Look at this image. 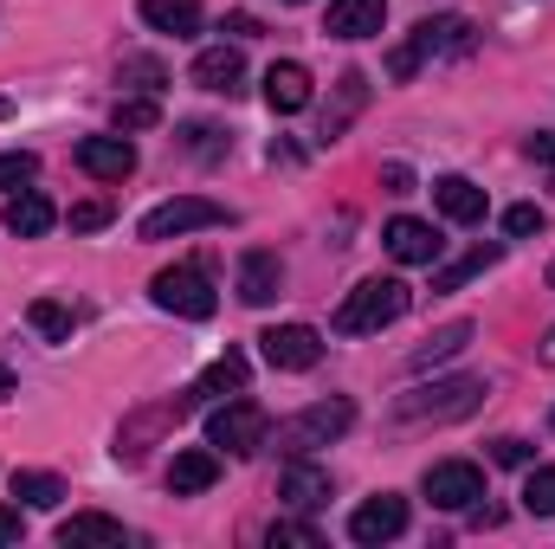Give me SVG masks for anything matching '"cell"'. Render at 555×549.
Here are the masks:
<instances>
[{
    "instance_id": "6da1fadb",
    "label": "cell",
    "mask_w": 555,
    "mask_h": 549,
    "mask_svg": "<svg viewBox=\"0 0 555 549\" xmlns=\"http://www.w3.org/2000/svg\"><path fill=\"white\" fill-rule=\"evenodd\" d=\"M414 304V291L401 278H362L343 304H336V336H375L388 323H401Z\"/></svg>"
},
{
    "instance_id": "7a4b0ae2",
    "label": "cell",
    "mask_w": 555,
    "mask_h": 549,
    "mask_svg": "<svg viewBox=\"0 0 555 549\" xmlns=\"http://www.w3.org/2000/svg\"><path fill=\"white\" fill-rule=\"evenodd\" d=\"M491 388L478 382V375H452V382H426V388H414V395H401L395 401V420L401 426H446V420H465V413H478V401H485Z\"/></svg>"
},
{
    "instance_id": "3957f363",
    "label": "cell",
    "mask_w": 555,
    "mask_h": 549,
    "mask_svg": "<svg viewBox=\"0 0 555 549\" xmlns=\"http://www.w3.org/2000/svg\"><path fill=\"white\" fill-rule=\"evenodd\" d=\"M349 426H356V401H349V395H330V401H310L304 413H291V420L278 426V446H284L291 459H304V452L343 439Z\"/></svg>"
},
{
    "instance_id": "277c9868",
    "label": "cell",
    "mask_w": 555,
    "mask_h": 549,
    "mask_svg": "<svg viewBox=\"0 0 555 549\" xmlns=\"http://www.w3.org/2000/svg\"><path fill=\"white\" fill-rule=\"evenodd\" d=\"M149 297L162 304V310H175V317H214V284H207V272L201 266H168V272H155L149 278Z\"/></svg>"
},
{
    "instance_id": "5b68a950",
    "label": "cell",
    "mask_w": 555,
    "mask_h": 549,
    "mask_svg": "<svg viewBox=\"0 0 555 549\" xmlns=\"http://www.w3.org/2000/svg\"><path fill=\"white\" fill-rule=\"evenodd\" d=\"M233 214L207 194H181V201H162L142 214V240H175V233H194V227H227Z\"/></svg>"
},
{
    "instance_id": "8992f818",
    "label": "cell",
    "mask_w": 555,
    "mask_h": 549,
    "mask_svg": "<svg viewBox=\"0 0 555 549\" xmlns=\"http://www.w3.org/2000/svg\"><path fill=\"white\" fill-rule=\"evenodd\" d=\"M426 498L439 511H472L485 498V472L472 459H439V465H426Z\"/></svg>"
},
{
    "instance_id": "52a82bcc",
    "label": "cell",
    "mask_w": 555,
    "mask_h": 549,
    "mask_svg": "<svg viewBox=\"0 0 555 549\" xmlns=\"http://www.w3.org/2000/svg\"><path fill=\"white\" fill-rule=\"evenodd\" d=\"M259 356H266L272 369H284V375H304V369L323 362V336H317L310 323H278V330L259 336Z\"/></svg>"
},
{
    "instance_id": "ba28073f",
    "label": "cell",
    "mask_w": 555,
    "mask_h": 549,
    "mask_svg": "<svg viewBox=\"0 0 555 549\" xmlns=\"http://www.w3.org/2000/svg\"><path fill=\"white\" fill-rule=\"evenodd\" d=\"M408 46H414V59H465L478 46V26L459 13H439V20H420Z\"/></svg>"
},
{
    "instance_id": "9c48e42d",
    "label": "cell",
    "mask_w": 555,
    "mask_h": 549,
    "mask_svg": "<svg viewBox=\"0 0 555 549\" xmlns=\"http://www.w3.org/2000/svg\"><path fill=\"white\" fill-rule=\"evenodd\" d=\"M207 446H227V452H259L266 446V413L253 401H227V408L207 420Z\"/></svg>"
},
{
    "instance_id": "30bf717a",
    "label": "cell",
    "mask_w": 555,
    "mask_h": 549,
    "mask_svg": "<svg viewBox=\"0 0 555 549\" xmlns=\"http://www.w3.org/2000/svg\"><path fill=\"white\" fill-rule=\"evenodd\" d=\"M401 531H408V498H395V491L369 498V505L349 518V537H356V544H369V549H375V544H395Z\"/></svg>"
},
{
    "instance_id": "8fae6325",
    "label": "cell",
    "mask_w": 555,
    "mask_h": 549,
    "mask_svg": "<svg viewBox=\"0 0 555 549\" xmlns=\"http://www.w3.org/2000/svg\"><path fill=\"white\" fill-rule=\"evenodd\" d=\"M382 240H388V253H395L401 266H439V253H446V240H439L426 220H414V214H395V220L382 227Z\"/></svg>"
},
{
    "instance_id": "7c38bea8",
    "label": "cell",
    "mask_w": 555,
    "mask_h": 549,
    "mask_svg": "<svg viewBox=\"0 0 555 549\" xmlns=\"http://www.w3.org/2000/svg\"><path fill=\"white\" fill-rule=\"evenodd\" d=\"M52 220H59V207H52L39 188H13L7 207H0V227H7L13 240H39V233H52Z\"/></svg>"
},
{
    "instance_id": "4fadbf2b",
    "label": "cell",
    "mask_w": 555,
    "mask_h": 549,
    "mask_svg": "<svg viewBox=\"0 0 555 549\" xmlns=\"http://www.w3.org/2000/svg\"><path fill=\"white\" fill-rule=\"evenodd\" d=\"M78 168L91 181H130L137 175V149L124 137H85L78 142Z\"/></svg>"
},
{
    "instance_id": "5bb4252c",
    "label": "cell",
    "mask_w": 555,
    "mask_h": 549,
    "mask_svg": "<svg viewBox=\"0 0 555 549\" xmlns=\"http://www.w3.org/2000/svg\"><path fill=\"white\" fill-rule=\"evenodd\" d=\"M201 91H214V98H233L240 85H246V59L233 52V46H207L201 59H194V72H188Z\"/></svg>"
},
{
    "instance_id": "9a60e30c",
    "label": "cell",
    "mask_w": 555,
    "mask_h": 549,
    "mask_svg": "<svg viewBox=\"0 0 555 549\" xmlns=\"http://www.w3.org/2000/svg\"><path fill=\"white\" fill-rule=\"evenodd\" d=\"M382 20H388V0H330L323 33H330V39H375Z\"/></svg>"
},
{
    "instance_id": "2e32d148",
    "label": "cell",
    "mask_w": 555,
    "mask_h": 549,
    "mask_svg": "<svg viewBox=\"0 0 555 549\" xmlns=\"http://www.w3.org/2000/svg\"><path fill=\"white\" fill-rule=\"evenodd\" d=\"M433 207H439L446 220L472 227V220H485V188L465 181V175H439V181H433Z\"/></svg>"
},
{
    "instance_id": "e0dca14e",
    "label": "cell",
    "mask_w": 555,
    "mask_h": 549,
    "mask_svg": "<svg viewBox=\"0 0 555 549\" xmlns=\"http://www.w3.org/2000/svg\"><path fill=\"white\" fill-rule=\"evenodd\" d=\"M266 104H272L278 117H297L310 104V72L297 59H278L272 72H266Z\"/></svg>"
},
{
    "instance_id": "ac0fdd59",
    "label": "cell",
    "mask_w": 555,
    "mask_h": 549,
    "mask_svg": "<svg viewBox=\"0 0 555 549\" xmlns=\"http://www.w3.org/2000/svg\"><path fill=\"white\" fill-rule=\"evenodd\" d=\"M220 478V452H207V446H188V452H175V465H168V491L175 498H194V491H207Z\"/></svg>"
},
{
    "instance_id": "d6986e66",
    "label": "cell",
    "mask_w": 555,
    "mask_h": 549,
    "mask_svg": "<svg viewBox=\"0 0 555 549\" xmlns=\"http://www.w3.org/2000/svg\"><path fill=\"white\" fill-rule=\"evenodd\" d=\"M278 498H284L291 511H317V505H330V472H323V465L291 459V472L278 478Z\"/></svg>"
},
{
    "instance_id": "ffe728a7",
    "label": "cell",
    "mask_w": 555,
    "mask_h": 549,
    "mask_svg": "<svg viewBox=\"0 0 555 549\" xmlns=\"http://www.w3.org/2000/svg\"><path fill=\"white\" fill-rule=\"evenodd\" d=\"M278 284H284V266H278V253H246V259H240V304L266 310V304L278 297Z\"/></svg>"
},
{
    "instance_id": "44dd1931",
    "label": "cell",
    "mask_w": 555,
    "mask_h": 549,
    "mask_svg": "<svg viewBox=\"0 0 555 549\" xmlns=\"http://www.w3.org/2000/svg\"><path fill=\"white\" fill-rule=\"evenodd\" d=\"M498 259H504V246L491 240V246H472V253H459L452 266H433V297H446V291H465L472 278H485Z\"/></svg>"
},
{
    "instance_id": "7402d4cb",
    "label": "cell",
    "mask_w": 555,
    "mask_h": 549,
    "mask_svg": "<svg viewBox=\"0 0 555 549\" xmlns=\"http://www.w3.org/2000/svg\"><path fill=\"white\" fill-rule=\"evenodd\" d=\"M59 544L65 549H124V524L98 518V511H78V518L59 524Z\"/></svg>"
},
{
    "instance_id": "603a6c76",
    "label": "cell",
    "mask_w": 555,
    "mask_h": 549,
    "mask_svg": "<svg viewBox=\"0 0 555 549\" xmlns=\"http://www.w3.org/2000/svg\"><path fill=\"white\" fill-rule=\"evenodd\" d=\"M142 20H149L155 33H168V39H194V33L207 26L201 0H142Z\"/></svg>"
},
{
    "instance_id": "cb8c5ba5",
    "label": "cell",
    "mask_w": 555,
    "mask_h": 549,
    "mask_svg": "<svg viewBox=\"0 0 555 549\" xmlns=\"http://www.w3.org/2000/svg\"><path fill=\"white\" fill-rule=\"evenodd\" d=\"M26 323H33L46 343H72V330H78V310H72V304H59V297H39V304L26 310Z\"/></svg>"
},
{
    "instance_id": "d4e9b609",
    "label": "cell",
    "mask_w": 555,
    "mask_h": 549,
    "mask_svg": "<svg viewBox=\"0 0 555 549\" xmlns=\"http://www.w3.org/2000/svg\"><path fill=\"white\" fill-rule=\"evenodd\" d=\"M240 388H246V356H240V349H227V356L194 382V401H201V395H240Z\"/></svg>"
},
{
    "instance_id": "484cf974",
    "label": "cell",
    "mask_w": 555,
    "mask_h": 549,
    "mask_svg": "<svg viewBox=\"0 0 555 549\" xmlns=\"http://www.w3.org/2000/svg\"><path fill=\"white\" fill-rule=\"evenodd\" d=\"M465 343H472V323H446V330H433V336L414 349V375L420 369H433V362H446V356H459Z\"/></svg>"
},
{
    "instance_id": "4316f807",
    "label": "cell",
    "mask_w": 555,
    "mask_h": 549,
    "mask_svg": "<svg viewBox=\"0 0 555 549\" xmlns=\"http://www.w3.org/2000/svg\"><path fill=\"white\" fill-rule=\"evenodd\" d=\"M13 498L33 505V511H52L65 498V478H52V472H13Z\"/></svg>"
},
{
    "instance_id": "83f0119b",
    "label": "cell",
    "mask_w": 555,
    "mask_h": 549,
    "mask_svg": "<svg viewBox=\"0 0 555 549\" xmlns=\"http://www.w3.org/2000/svg\"><path fill=\"white\" fill-rule=\"evenodd\" d=\"M524 511L530 518H555V465H537L524 478Z\"/></svg>"
},
{
    "instance_id": "f1b7e54d",
    "label": "cell",
    "mask_w": 555,
    "mask_h": 549,
    "mask_svg": "<svg viewBox=\"0 0 555 549\" xmlns=\"http://www.w3.org/2000/svg\"><path fill=\"white\" fill-rule=\"evenodd\" d=\"M33 175H39V155H33V149H7V155H0V194L26 188Z\"/></svg>"
},
{
    "instance_id": "f546056e",
    "label": "cell",
    "mask_w": 555,
    "mask_h": 549,
    "mask_svg": "<svg viewBox=\"0 0 555 549\" xmlns=\"http://www.w3.org/2000/svg\"><path fill=\"white\" fill-rule=\"evenodd\" d=\"M155 124H162V104H155L149 91H142V98H124V104H117V130H155Z\"/></svg>"
},
{
    "instance_id": "4dcf8cb0",
    "label": "cell",
    "mask_w": 555,
    "mask_h": 549,
    "mask_svg": "<svg viewBox=\"0 0 555 549\" xmlns=\"http://www.w3.org/2000/svg\"><path fill=\"white\" fill-rule=\"evenodd\" d=\"M188 149L214 162V155H227V149H233V137H227V130H214V124H188Z\"/></svg>"
},
{
    "instance_id": "1f68e13d",
    "label": "cell",
    "mask_w": 555,
    "mask_h": 549,
    "mask_svg": "<svg viewBox=\"0 0 555 549\" xmlns=\"http://www.w3.org/2000/svg\"><path fill=\"white\" fill-rule=\"evenodd\" d=\"M543 220H550V214L524 201V207H511V214H504V233H511V240H530V233H543Z\"/></svg>"
},
{
    "instance_id": "d6a6232c",
    "label": "cell",
    "mask_w": 555,
    "mask_h": 549,
    "mask_svg": "<svg viewBox=\"0 0 555 549\" xmlns=\"http://www.w3.org/2000/svg\"><path fill=\"white\" fill-rule=\"evenodd\" d=\"M117 78H137V91H149V98L162 91V65H155V59H124Z\"/></svg>"
},
{
    "instance_id": "836d02e7",
    "label": "cell",
    "mask_w": 555,
    "mask_h": 549,
    "mask_svg": "<svg viewBox=\"0 0 555 549\" xmlns=\"http://www.w3.org/2000/svg\"><path fill=\"white\" fill-rule=\"evenodd\" d=\"M98 227H111V201H78L72 207V233H98Z\"/></svg>"
},
{
    "instance_id": "e575fe53",
    "label": "cell",
    "mask_w": 555,
    "mask_h": 549,
    "mask_svg": "<svg viewBox=\"0 0 555 549\" xmlns=\"http://www.w3.org/2000/svg\"><path fill=\"white\" fill-rule=\"evenodd\" d=\"M278 544H291V549H317L323 537H317L310 524H272V549H278Z\"/></svg>"
},
{
    "instance_id": "d590c367",
    "label": "cell",
    "mask_w": 555,
    "mask_h": 549,
    "mask_svg": "<svg viewBox=\"0 0 555 549\" xmlns=\"http://www.w3.org/2000/svg\"><path fill=\"white\" fill-rule=\"evenodd\" d=\"M491 459H498V465H530V439H517V433H504V439L491 446Z\"/></svg>"
},
{
    "instance_id": "8d00e7d4",
    "label": "cell",
    "mask_w": 555,
    "mask_h": 549,
    "mask_svg": "<svg viewBox=\"0 0 555 549\" xmlns=\"http://www.w3.org/2000/svg\"><path fill=\"white\" fill-rule=\"evenodd\" d=\"M524 155H530V162H543V168L555 175V137H550V130H543V137H530V142H524Z\"/></svg>"
},
{
    "instance_id": "74e56055",
    "label": "cell",
    "mask_w": 555,
    "mask_h": 549,
    "mask_svg": "<svg viewBox=\"0 0 555 549\" xmlns=\"http://www.w3.org/2000/svg\"><path fill=\"white\" fill-rule=\"evenodd\" d=\"M382 181H388V194H414V175H408V162H388V168H382Z\"/></svg>"
},
{
    "instance_id": "f35d334b",
    "label": "cell",
    "mask_w": 555,
    "mask_h": 549,
    "mask_svg": "<svg viewBox=\"0 0 555 549\" xmlns=\"http://www.w3.org/2000/svg\"><path fill=\"white\" fill-rule=\"evenodd\" d=\"M220 33H240V39H259V20L253 13H227V26Z\"/></svg>"
},
{
    "instance_id": "ab89813d",
    "label": "cell",
    "mask_w": 555,
    "mask_h": 549,
    "mask_svg": "<svg viewBox=\"0 0 555 549\" xmlns=\"http://www.w3.org/2000/svg\"><path fill=\"white\" fill-rule=\"evenodd\" d=\"M0 544H20V511H0Z\"/></svg>"
},
{
    "instance_id": "60d3db41",
    "label": "cell",
    "mask_w": 555,
    "mask_h": 549,
    "mask_svg": "<svg viewBox=\"0 0 555 549\" xmlns=\"http://www.w3.org/2000/svg\"><path fill=\"white\" fill-rule=\"evenodd\" d=\"M537 356H543V362H550V369H555V330H550V336H543V343H537Z\"/></svg>"
},
{
    "instance_id": "b9f144b4",
    "label": "cell",
    "mask_w": 555,
    "mask_h": 549,
    "mask_svg": "<svg viewBox=\"0 0 555 549\" xmlns=\"http://www.w3.org/2000/svg\"><path fill=\"white\" fill-rule=\"evenodd\" d=\"M7 395H13V369H0V401H7Z\"/></svg>"
},
{
    "instance_id": "7bdbcfd3",
    "label": "cell",
    "mask_w": 555,
    "mask_h": 549,
    "mask_svg": "<svg viewBox=\"0 0 555 549\" xmlns=\"http://www.w3.org/2000/svg\"><path fill=\"white\" fill-rule=\"evenodd\" d=\"M550 291H555V259H550Z\"/></svg>"
},
{
    "instance_id": "ee69618b",
    "label": "cell",
    "mask_w": 555,
    "mask_h": 549,
    "mask_svg": "<svg viewBox=\"0 0 555 549\" xmlns=\"http://www.w3.org/2000/svg\"><path fill=\"white\" fill-rule=\"evenodd\" d=\"M284 7H304V0H284Z\"/></svg>"
},
{
    "instance_id": "f6af8a7d",
    "label": "cell",
    "mask_w": 555,
    "mask_h": 549,
    "mask_svg": "<svg viewBox=\"0 0 555 549\" xmlns=\"http://www.w3.org/2000/svg\"><path fill=\"white\" fill-rule=\"evenodd\" d=\"M0 111H7V98H0Z\"/></svg>"
}]
</instances>
